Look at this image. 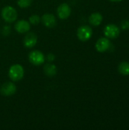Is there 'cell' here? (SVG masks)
Returning a JSON list of instances; mask_svg holds the SVG:
<instances>
[{
	"instance_id": "1",
	"label": "cell",
	"mask_w": 129,
	"mask_h": 130,
	"mask_svg": "<svg viewBox=\"0 0 129 130\" xmlns=\"http://www.w3.org/2000/svg\"><path fill=\"white\" fill-rule=\"evenodd\" d=\"M24 68L19 64H15L11 66L8 70V75L12 82H18L21 80L24 77Z\"/></svg>"
},
{
	"instance_id": "2",
	"label": "cell",
	"mask_w": 129,
	"mask_h": 130,
	"mask_svg": "<svg viewBox=\"0 0 129 130\" xmlns=\"http://www.w3.org/2000/svg\"><path fill=\"white\" fill-rule=\"evenodd\" d=\"M1 14L5 21L8 23H12L16 21L17 18V11L11 6H5L2 8Z\"/></svg>"
},
{
	"instance_id": "3",
	"label": "cell",
	"mask_w": 129,
	"mask_h": 130,
	"mask_svg": "<svg viewBox=\"0 0 129 130\" xmlns=\"http://www.w3.org/2000/svg\"><path fill=\"white\" fill-rule=\"evenodd\" d=\"M93 35V30L88 25L81 26L77 31V36L81 41H87L89 40Z\"/></svg>"
},
{
	"instance_id": "4",
	"label": "cell",
	"mask_w": 129,
	"mask_h": 130,
	"mask_svg": "<svg viewBox=\"0 0 129 130\" xmlns=\"http://www.w3.org/2000/svg\"><path fill=\"white\" fill-rule=\"evenodd\" d=\"M29 61L34 66H40L44 63L46 57L40 50H33L29 53Z\"/></svg>"
},
{
	"instance_id": "5",
	"label": "cell",
	"mask_w": 129,
	"mask_h": 130,
	"mask_svg": "<svg viewBox=\"0 0 129 130\" xmlns=\"http://www.w3.org/2000/svg\"><path fill=\"white\" fill-rule=\"evenodd\" d=\"M104 35L108 39H116L119 36L120 29L119 27L113 24H107L103 30Z\"/></svg>"
},
{
	"instance_id": "6",
	"label": "cell",
	"mask_w": 129,
	"mask_h": 130,
	"mask_svg": "<svg viewBox=\"0 0 129 130\" xmlns=\"http://www.w3.org/2000/svg\"><path fill=\"white\" fill-rule=\"evenodd\" d=\"M16 90H17L16 85L11 82H5L0 87L1 94L3 96H6V97L14 94L16 92Z\"/></svg>"
},
{
	"instance_id": "7",
	"label": "cell",
	"mask_w": 129,
	"mask_h": 130,
	"mask_svg": "<svg viewBox=\"0 0 129 130\" xmlns=\"http://www.w3.org/2000/svg\"><path fill=\"white\" fill-rule=\"evenodd\" d=\"M71 10L70 6L67 3H62L61 4L58 8H57V14L58 17L62 19V20H65L67 19L70 14H71Z\"/></svg>"
},
{
	"instance_id": "8",
	"label": "cell",
	"mask_w": 129,
	"mask_h": 130,
	"mask_svg": "<svg viewBox=\"0 0 129 130\" xmlns=\"http://www.w3.org/2000/svg\"><path fill=\"white\" fill-rule=\"evenodd\" d=\"M110 46H111V43L109 40L106 37L100 38L95 44V48L99 53L106 52V50L109 49Z\"/></svg>"
},
{
	"instance_id": "9",
	"label": "cell",
	"mask_w": 129,
	"mask_h": 130,
	"mask_svg": "<svg viewBox=\"0 0 129 130\" xmlns=\"http://www.w3.org/2000/svg\"><path fill=\"white\" fill-rule=\"evenodd\" d=\"M40 18L43 25L46 27L52 28L56 25V19L52 14H49V13L44 14Z\"/></svg>"
},
{
	"instance_id": "10",
	"label": "cell",
	"mask_w": 129,
	"mask_h": 130,
	"mask_svg": "<svg viewBox=\"0 0 129 130\" xmlns=\"http://www.w3.org/2000/svg\"><path fill=\"white\" fill-rule=\"evenodd\" d=\"M14 29L17 33H20V34L27 33L30 29V22L25 20H19L14 24Z\"/></svg>"
},
{
	"instance_id": "11",
	"label": "cell",
	"mask_w": 129,
	"mask_h": 130,
	"mask_svg": "<svg viewBox=\"0 0 129 130\" xmlns=\"http://www.w3.org/2000/svg\"><path fill=\"white\" fill-rule=\"evenodd\" d=\"M37 43V37L33 32L27 33L24 38V45L27 48L33 47Z\"/></svg>"
},
{
	"instance_id": "12",
	"label": "cell",
	"mask_w": 129,
	"mask_h": 130,
	"mask_svg": "<svg viewBox=\"0 0 129 130\" xmlns=\"http://www.w3.org/2000/svg\"><path fill=\"white\" fill-rule=\"evenodd\" d=\"M103 21V16L99 12L92 13L89 17V22L91 25L94 27L99 26Z\"/></svg>"
},
{
	"instance_id": "13",
	"label": "cell",
	"mask_w": 129,
	"mask_h": 130,
	"mask_svg": "<svg viewBox=\"0 0 129 130\" xmlns=\"http://www.w3.org/2000/svg\"><path fill=\"white\" fill-rule=\"evenodd\" d=\"M44 73L49 77H53L57 73V68L52 63H46L43 67Z\"/></svg>"
},
{
	"instance_id": "14",
	"label": "cell",
	"mask_w": 129,
	"mask_h": 130,
	"mask_svg": "<svg viewBox=\"0 0 129 130\" xmlns=\"http://www.w3.org/2000/svg\"><path fill=\"white\" fill-rule=\"evenodd\" d=\"M119 72L122 75H129V62H122L118 66Z\"/></svg>"
},
{
	"instance_id": "15",
	"label": "cell",
	"mask_w": 129,
	"mask_h": 130,
	"mask_svg": "<svg viewBox=\"0 0 129 130\" xmlns=\"http://www.w3.org/2000/svg\"><path fill=\"white\" fill-rule=\"evenodd\" d=\"M33 0H17V5L21 8H25L29 7Z\"/></svg>"
},
{
	"instance_id": "16",
	"label": "cell",
	"mask_w": 129,
	"mask_h": 130,
	"mask_svg": "<svg viewBox=\"0 0 129 130\" xmlns=\"http://www.w3.org/2000/svg\"><path fill=\"white\" fill-rule=\"evenodd\" d=\"M29 21H30V24H32L33 25H36L41 21V18L37 14H33L29 18Z\"/></svg>"
},
{
	"instance_id": "17",
	"label": "cell",
	"mask_w": 129,
	"mask_h": 130,
	"mask_svg": "<svg viewBox=\"0 0 129 130\" xmlns=\"http://www.w3.org/2000/svg\"><path fill=\"white\" fill-rule=\"evenodd\" d=\"M11 32V26L9 25H5L3 27V29H2V34L5 35V36H7L10 34Z\"/></svg>"
},
{
	"instance_id": "18",
	"label": "cell",
	"mask_w": 129,
	"mask_h": 130,
	"mask_svg": "<svg viewBox=\"0 0 129 130\" xmlns=\"http://www.w3.org/2000/svg\"><path fill=\"white\" fill-rule=\"evenodd\" d=\"M121 27L123 30L129 29V21L128 20H123L121 23Z\"/></svg>"
},
{
	"instance_id": "19",
	"label": "cell",
	"mask_w": 129,
	"mask_h": 130,
	"mask_svg": "<svg viewBox=\"0 0 129 130\" xmlns=\"http://www.w3.org/2000/svg\"><path fill=\"white\" fill-rule=\"evenodd\" d=\"M55 58H56V56H55L52 53H49V54L47 55V56H46V60H47L49 62H52L54 61Z\"/></svg>"
},
{
	"instance_id": "20",
	"label": "cell",
	"mask_w": 129,
	"mask_h": 130,
	"mask_svg": "<svg viewBox=\"0 0 129 130\" xmlns=\"http://www.w3.org/2000/svg\"><path fill=\"white\" fill-rule=\"evenodd\" d=\"M109 1L113 2H121V1H122V0H109Z\"/></svg>"
}]
</instances>
